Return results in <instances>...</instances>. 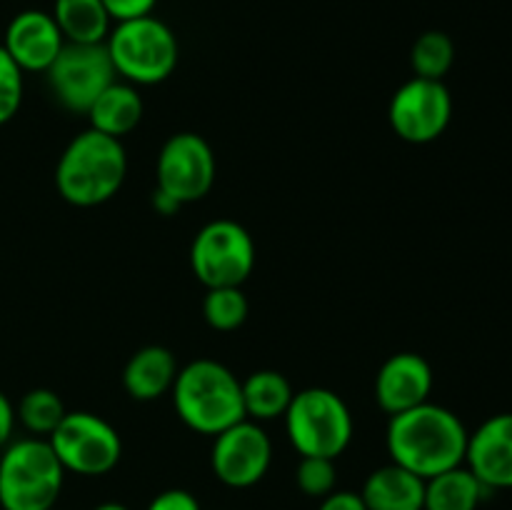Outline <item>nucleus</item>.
Here are the masks:
<instances>
[{"label": "nucleus", "instance_id": "1", "mask_svg": "<svg viewBox=\"0 0 512 510\" xmlns=\"http://www.w3.org/2000/svg\"><path fill=\"white\" fill-rule=\"evenodd\" d=\"M468 438L463 420L430 400L405 413L390 415L385 433L390 460L423 480L465 465Z\"/></svg>", "mask_w": 512, "mask_h": 510}, {"label": "nucleus", "instance_id": "2", "mask_svg": "<svg viewBox=\"0 0 512 510\" xmlns=\"http://www.w3.org/2000/svg\"><path fill=\"white\" fill-rule=\"evenodd\" d=\"M128 155L118 138L83 130L68 143L55 165V185L63 200L75 208L103 205L123 188Z\"/></svg>", "mask_w": 512, "mask_h": 510}, {"label": "nucleus", "instance_id": "3", "mask_svg": "<svg viewBox=\"0 0 512 510\" xmlns=\"http://www.w3.org/2000/svg\"><path fill=\"white\" fill-rule=\"evenodd\" d=\"M170 393L175 413L195 433L215 438L245 420L240 380L218 360L200 358L180 368Z\"/></svg>", "mask_w": 512, "mask_h": 510}, {"label": "nucleus", "instance_id": "4", "mask_svg": "<svg viewBox=\"0 0 512 510\" xmlns=\"http://www.w3.org/2000/svg\"><path fill=\"white\" fill-rule=\"evenodd\" d=\"M65 468L48 438L10 440L0 450V508L53 510L63 490Z\"/></svg>", "mask_w": 512, "mask_h": 510}, {"label": "nucleus", "instance_id": "5", "mask_svg": "<svg viewBox=\"0 0 512 510\" xmlns=\"http://www.w3.org/2000/svg\"><path fill=\"white\" fill-rule=\"evenodd\" d=\"M118 78L130 85H158L173 75L178 65V38L155 15L123 20L105 38Z\"/></svg>", "mask_w": 512, "mask_h": 510}, {"label": "nucleus", "instance_id": "6", "mask_svg": "<svg viewBox=\"0 0 512 510\" xmlns=\"http://www.w3.org/2000/svg\"><path fill=\"white\" fill-rule=\"evenodd\" d=\"M285 433L300 458H338L353 440V413L335 390L305 388L285 410Z\"/></svg>", "mask_w": 512, "mask_h": 510}, {"label": "nucleus", "instance_id": "7", "mask_svg": "<svg viewBox=\"0 0 512 510\" xmlns=\"http://www.w3.org/2000/svg\"><path fill=\"white\" fill-rule=\"evenodd\" d=\"M190 265L195 278L208 290L240 288L255 268V243L235 220H213L195 235Z\"/></svg>", "mask_w": 512, "mask_h": 510}, {"label": "nucleus", "instance_id": "8", "mask_svg": "<svg viewBox=\"0 0 512 510\" xmlns=\"http://www.w3.org/2000/svg\"><path fill=\"white\" fill-rule=\"evenodd\" d=\"M48 443L65 473L88 475V478L110 473L123 455L118 430L88 410L65 413L58 428L48 435Z\"/></svg>", "mask_w": 512, "mask_h": 510}, {"label": "nucleus", "instance_id": "9", "mask_svg": "<svg viewBox=\"0 0 512 510\" xmlns=\"http://www.w3.org/2000/svg\"><path fill=\"white\" fill-rule=\"evenodd\" d=\"M45 75L58 103L73 113H88L98 95L118 80L105 43H65Z\"/></svg>", "mask_w": 512, "mask_h": 510}, {"label": "nucleus", "instance_id": "10", "mask_svg": "<svg viewBox=\"0 0 512 510\" xmlns=\"http://www.w3.org/2000/svg\"><path fill=\"white\" fill-rule=\"evenodd\" d=\"M158 190L178 205L205 198L215 183V153L208 140L198 133L170 135L160 148Z\"/></svg>", "mask_w": 512, "mask_h": 510}, {"label": "nucleus", "instance_id": "11", "mask_svg": "<svg viewBox=\"0 0 512 510\" xmlns=\"http://www.w3.org/2000/svg\"><path fill=\"white\" fill-rule=\"evenodd\" d=\"M390 125L403 140L433 143L453 118V98L443 80L413 78L395 90L388 110Z\"/></svg>", "mask_w": 512, "mask_h": 510}, {"label": "nucleus", "instance_id": "12", "mask_svg": "<svg viewBox=\"0 0 512 510\" xmlns=\"http://www.w3.org/2000/svg\"><path fill=\"white\" fill-rule=\"evenodd\" d=\"M273 460L268 433L255 420H240L215 435L210 465L215 478L228 488H250L265 478Z\"/></svg>", "mask_w": 512, "mask_h": 510}, {"label": "nucleus", "instance_id": "13", "mask_svg": "<svg viewBox=\"0 0 512 510\" xmlns=\"http://www.w3.org/2000/svg\"><path fill=\"white\" fill-rule=\"evenodd\" d=\"M65 38L53 13L23 10L5 28L3 48L23 73H45L63 50Z\"/></svg>", "mask_w": 512, "mask_h": 510}, {"label": "nucleus", "instance_id": "14", "mask_svg": "<svg viewBox=\"0 0 512 510\" xmlns=\"http://www.w3.org/2000/svg\"><path fill=\"white\" fill-rule=\"evenodd\" d=\"M433 393V368L418 353H395L375 375V400L390 415L428 403Z\"/></svg>", "mask_w": 512, "mask_h": 510}, {"label": "nucleus", "instance_id": "15", "mask_svg": "<svg viewBox=\"0 0 512 510\" xmlns=\"http://www.w3.org/2000/svg\"><path fill=\"white\" fill-rule=\"evenodd\" d=\"M465 465L488 490H512V413L493 415L470 433Z\"/></svg>", "mask_w": 512, "mask_h": 510}, {"label": "nucleus", "instance_id": "16", "mask_svg": "<svg viewBox=\"0 0 512 510\" xmlns=\"http://www.w3.org/2000/svg\"><path fill=\"white\" fill-rule=\"evenodd\" d=\"M178 360L163 345H148L130 355L123 370V388L133 400H158L173 390L178 378Z\"/></svg>", "mask_w": 512, "mask_h": 510}, {"label": "nucleus", "instance_id": "17", "mask_svg": "<svg viewBox=\"0 0 512 510\" xmlns=\"http://www.w3.org/2000/svg\"><path fill=\"white\" fill-rule=\"evenodd\" d=\"M360 495L368 510H423L425 480L390 463L368 475Z\"/></svg>", "mask_w": 512, "mask_h": 510}, {"label": "nucleus", "instance_id": "18", "mask_svg": "<svg viewBox=\"0 0 512 510\" xmlns=\"http://www.w3.org/2000/svg\"><path fill=\"white\" fill-rule=\"evenodd\" d=\"M85 115L90 118V128L120 140L143 120V98L135 85L115 80L98 95Z\"/></svg>", "mask_w": 512, "mask_h": 510}, {"label": "nucleus", "instance_id": "19", "mask_svg": "<svg viewBox=\"0 0 512 510\" xmlns=\"http://www.w3.org/2000/svg\"><path fill=\"white\" fill-rule=\"evenodd\" d=\"M485 488L468 465H458L425 480L423 510H478Z\"/></svg>", "mask_w": 512, "mask_h": 510}, {"label": "nucleus", "instance_id": "20", "mask_svg": "<svg viewBox=\"0 0 512 510\" xmlns=\"http://www.w3.org/2000/svg\"><path fill=\"white\" fill-rule=\"evenodd\" d=\"M240 388H243L245 418L255 423L283 418L295 395L290 380L278 370H255L240 383Z\"/></svg>", "mask_w": 512, "mask_h": 510}, {"label": "nucleus", "instance_id": "21", "mask_svg": "<svg viewBox=\"0 0 512 510\" xmlns=\"http://www.w3.org/2000/svg\"><path fill=\"white\" fill-rule=\"evenodd\" d=\"M53 18L65 43H105L113 25L103 0H55Z\"/></svg>", "mask_w": 512, "mask_h": 510}, {"label": "nucleus", "instance_id": "22", "mask_svg": "<svg viewBox=\"0 0 512 510\" xmlns=\"http://www.w3.org/2000/svg\"><path fill=\"white\" fill-rule=\"evenodd\" d=\"M65 405L55 390L35 388L20 398L18 408H15V418L23 423L25 430L35 435V438H48L60 420L65 418Z\"/></svg>", "mask_w": 512, "mask_h": 510}, {"label": "nucleus", "instance_id": "23", "mask_svg": "<svg viewBox=\"0 0 512 510\" xmlns=\"http://www.w3.org/2000/svg\"><path fill=\"white\" fill-rule=\"evenodd\" d=\"M455 63V45L443 30H428L420 35L410 50V65L415 78L443 80Z\"/></svg>", "mask_w": 512, "mask_h": 510}, {"label": "nucleus", "instance_id": "24", "mask_svg": "<svg viewBox=\"0 0 512 510\" xmlns=\"http://www.w3.org/2000/svg\"><path fill=\"white\" fill-rule=\"evenodd\" d=\"M248 298L240 288H210L203 300L205 323L215 330L240 328L248 318Z\"/></svg>", "mask_w": 512, "mask_h": 510}, {"label": "nucleus", "instance_id": "25", "mask_svg": "<svg viewBox=\"0 0 512 510\" xmlns=\"http://www.w3.org/2000/svg\"><path fill=\"white\" fill-rule=\"evenodd\" d=\"M295 480L298 488L310 498H320L330 495L338 483V470H335L333 458H300L298 470H295Z\"/></svg>", "mask_w": 512, "mask_h": 510}, {"label": "nucleus", "instance_id": "26", "mask_svg": "<svg viewBox=\"0 0 512 510\" xmlns=\"http://www.w3.org/2000/svg\"><path fill=\"white\" fill-rule=\"evenodd\" d=\"M23 103V70L0 45V125L13 120Z\"/></svg>", "mask_w": 512, "mask_h": 510}, {"label": "nucleus", "instance_id": "27", "mask_svg": "<svg viewBox=\"0 0 512 510\" xmlns=\"http://www.w3.org/2000/svg\"><path fill=\"white\" fill-rule=\"evenodd\" d=\"M158 0H103L105 10H108L113 23H123V20L145 18L153 15V8Z\"/></svg>", "mask_w": 512, "mask_h": 510}, {"label": "nucleus", "instance_id": "28", "mask_svg": "<svg viewBox=\"0 0 512 510\" xmlns=\"http://www.w3.org/2000/svg\"><path fill=\"white\" fill-rule=\"evenodd\" d=\"M145 510H200V503L190 490L170 488L155 495Z\"/></svg>", "mask_w": 512, "mask_h": 510}, {"label": "nucleus", "instance_id": "29", "mask_svg": "<svg viewBox=\"0 0 512 510\" xmlns=\"http://www.w3.org/2000/svg\"><path fill=\"white\" fill-rule=\"evenodd\" d=\"M318 510H368L363 495L353 493V490H333L320 500Z\"/></svg>", "mask_w": 512, "mask_h": 510}, {"label": "nucleus", "instance_id": "30", "mask_svg": "<svg viewBox=\"0 0 512 510\" xmlns=\"http://www.w3.org/2000/svg\"><path fill=\"white\" fill-rule=\"evenodd\" d=\"M15 408L10 403V398L5 393H0V450L13 440V430H15Z\"/></svg>", "mask_w": 512, "mask_h": 510}, {"label": "nucleus", "instance_id": "31", "mask_svg": "<svg viewBox=\"0 0 512 510\" xmlns=\"http://www.w3.org/2000/svg\"><path fill=\"white\" fill-rule=\"evenodd\" d=\"M93 510H130V508L123 503H100L98 508H93Z\"/></svg>", "mask_w": 512, "mask_h": 510}, {"label": "nucleus", "instance_id": "32", "mask_svg": "<svg viewBox=\"0 0 512 510\" xmlns=\"http://www.w3.org/2000/svg\"><path fill=\"white\" fill-rule=\"evenodd\" d=\"M53 510H55V508H53Z\"/></svg>", "mask_w": 512, "mask_h": 510}]
</instances>
